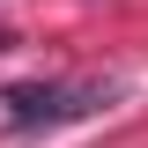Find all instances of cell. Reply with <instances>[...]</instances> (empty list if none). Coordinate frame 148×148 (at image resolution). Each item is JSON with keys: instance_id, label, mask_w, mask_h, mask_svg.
I'll return each instance as SVG.
<instances>
[{"instance_id": "obj_1", "label": "cell", "mask_w": 148, "mask_h": 148, "mask_svg": "<svg viewBox=\"0 0 148 148\" xmlns=\"http://www.w3.org/2000/svg\"><path fill=\"white\" fill-rule=\"evenodd\" d=\"M52 104H59L52 82H22V89H8V119H15V126H52Z\"/></svg>"}]
</instances>
